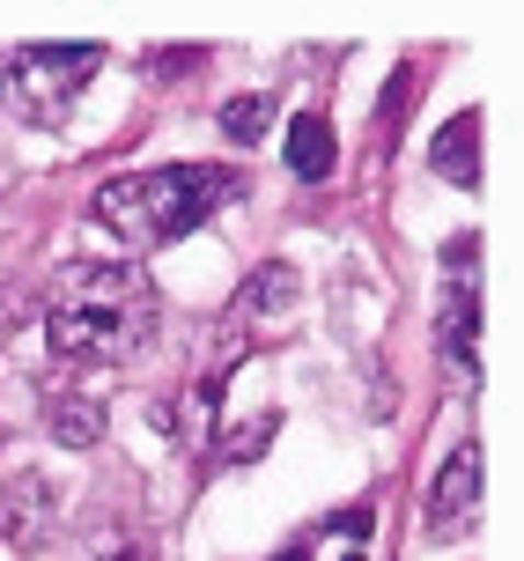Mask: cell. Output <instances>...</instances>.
Here are the masks:
<instances>
[{
	"label": "cell",
	"mask_w": 524,
	"mask_h": 561,
	"mask_svg": "<svg viewBox=\"0 0 524 561\" xmlns=\"http://www.w3.org/2000/svg\"><path fill=\"white\" fill-rule=\"evenodd\" d=\"M163 325L156 304V280L126 266V259H96V266H67L45 296V333L59 355H82V363H134L140 347Z\"/></svg>",
	"instance_id": "cell-1"
},
{
	"label": "cell",
	"mask_w": 524,
	"mask_h": 561,
	"mask_svg": "<svg viewBox=\"0 0 524 561\" xmlns=\"http://www.w3.org/2000/svg\"><path fill=\"white\" fill-rule=\"evenodd\" d=\"M244 199V170L229 163H156V170H126V178H104L89 215L104 229H118L126 244H148L163 252L178 237H193L215 207Z\"/></svg>",
	"instance_id": "cell-2"
},
{
	"label": "cell",
	"mask_w": 524,
	"mask_h": 561,
	"mask_svg": "<svg viewBox=\"0 0 524 561\" xmlns=\"http://www.w3.org/2000/svg\"><path fill=\"white\" fill-rule=\"evenodd\" d=\"M96 67H104V45H82V37H67V45H15L8 53V104L37 126H67L75 112V96L96 82Z\"/></svg>",
	"instance_id": "cell-3"
},
{
	"label": "cell",
	"mask_w": 524,
	"mask_h": 561,
	"mask_svg": "<svg viewBox=\"0 0 524 561\" xmlns=\"http://www.w3.org/2000/svg\"><path fill=\"white\" fill-rule=\"evenodd\" d=\"M443 259H458V274H451V296H443V363H458V377L466 385H480V244H458V252H443Z\"/></svg>",
	"instance_id": "cell-4"
},
{
	"label": "cell",
	"mask_w": 524,
	"mask_h": 561,
	"mask_svg": "<svg viewBox=\"0 0 524 561\" xmlns=\"http://www.w3.org/2000/svg\"><path fill=\"white\" fill-rule=\"evenodd\" d=\"M480 525V444H458L429 488V539H466Z\"/></svg>",
	"instance_id": "cell-5"
},
{
	"label": "cell",
	"mask_w": 524,
	"mask_h": 561,
	"mask_svg": "<svg viewBox=\"0 0 524 561\" xmlns=\"http://www.w3.org/2000/svg\"><path fill=\"white\" fill-rule=\"evenodd\" d=\"M369 539H377V510L348 503V510H332L326 525H310L281 561H369Z\"/></svg>",
	"instance_id": "cell-6"
},
{
	"label": "cell",
	"mask_w": 524,
	"mask_h": 561,
	"mask_svg": "<svg viewBox=\"0 0 524 561\" xmlns=\"http://www.w3.org/2000/svg\"><path fill=\"white\" fill-rule=\"evenodd\" d=\"M281 156H288V170H296L304 185H318V178H332V156H340V148H332V126L318 112H296V118H288Z\"/></svg>",
	"instance_id": "cell-7"
},
{
	"label": "cell",
	"mask_w": 524,
	"mask_h": 561,
	"mask_svg": "<svg viewBox=\"0 0 524 561\" xmlns=\"http://www.w3.org/2000/svg\"><path fill=\"white\" fill-rule=\"evenodd\" d=\"M436 170L451 178V185H480V112H466L458 126H443L436 134Z\"/></svg>",
	"instance_id": "cell-8"
},
{
	"label": "cell",
	"mask_w": 524,
	"mask_h": 561,
	"mask_svg": "<svg viewBox=\"0 0 524 561\" xmlns=\"http://www.w3.org/2000/svg\"><path fill=\"white\" fill-rule=\"evenodd\" d=\"M53 436L59 444H96V436H104V407H96V399H59L53 407Z\"/></svg>",
	"instance_id": "cell-9"
},
{
	"label": "cell",
	"mask_w": 524,
	"mask_h": 561,
	"mask_svg": "<svg viewBox=\"0 0 524 561\" xmlns=\"http://www.w3.org/2000/svg\"><path fill=\"white\" fill-rule=\"evenodd\" d=\"M266 118H274V104H266L259 89H244V96H229V104H221V134L251 148V140L266 134Z\"/></svg>",
	"instance_id": "cell-10"
},
{
	"label": "cell",
	"mask_w": 524,
	"mask_h": 561,
	"mask_svg": "<svg viewBox=\"0 0 524 561\" xmlns=\"http://www.w3.org/2000/svg\"><path fill=\"white\" fill-rule=\"evenodd\" d=\"M288 304H296V274L288 266H259L244 288V310H288Z\"/></svg>",
	"instance_id": "cell-11"
},
{
	"label": "cell",
	"mask_w": 524,
	"mask_h": 561,
	"mask_svg": "<svg viewBox=\"0 0 524 561\" xmlns=\"http://www.w3.org/2000/svg\"><path fill=\"white\" fill-rule=\"evenodd\" d=\"M407 89H414V75L399 67V75L385 82V134H399V118H407Z\"/></svg>",
	"instance_id": "cell-12"
},
{
	"label": "cell",
	"mask_w": 524,
	"mask_h": 561,
	"mask_svg": "<svg viewBox=\"0 0 524 561\" xmlns=\"http://www.w3.org/2000/svg\"><path fill=\"white\" fill-rule=\"evenodd\" d=\"M111 561H140V554H134V547H126V554H111Z\"/></svg>",
	"instance_id": "cell-13"
}]
</instances>
